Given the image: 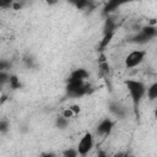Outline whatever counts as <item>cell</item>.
<instances>
[{
    "instance_id": "6da1fadb",
    "label": "cell",
    "mask_w": 157,
    "mask_h": 157,
    "mask_svg": "<svg viewBox=\"0 0 157 157\" xmlns=\"http://www.w3.org/2000/svg\"><path fill=\"white\" fill-rule=\"evenodd\" d=\"M124 85L128 90L131 104H132V110L135 114L139 113V108L141 102L144 101V98L146 97V92H147V86L145 82L140 81V80H135V78H126L124 81Z\"/></svg>"
},
{
    "instance_id": "7a4b0ae2",
    "label": "cell",
    "mask_w": 157,
    "mask_h": 157,
    "mask_svg": "<svg viewBox=\"0 0 157 157\" xmlns=\"http://www.w3.org/2000/svg\"><path fill=\"white\" fill-rule=\"evenodd\" d=\"M146 55H147V50L145 49H132L124 58V67L126 70H132L140 66L145 61Z\"/></svg>"
},
{
    "instance_id": "3957f363",
    "label": "cell",
    "mask_w": 157,
    "mask_h": 157,
    "mask_svg": "<svg viewBox=\"0 0 157 157\" xmlns=\"http://www.w3.org/2000/svg\"><path fill=\"white\" fill-rule=\"evenodd\" d=\"M93 147H94V135L90 131H86L80 137L76 150H77L80 156H86L92 151Z\"/></svg>"
},
{
    "instance_id": "277c9868",
    "label": "cell",
    "mask_w": 157,
    "mask_h": 157,
    "mask_svg": "<svg viewBox=\"0 0 157 157\" xmlns=\"http://www.w3.org/2000/svg\"><path fill=\"white\" fill-rule=\"evenodd\" d=\"M114 124H115V121L112 120L110 118H103L98 123V125L96 128V135L99 136V137H102V139L103 137H107L112 132V130L114 128Z\"/></svg>"
},
{
    "instance_id": "5b68a950",
    "label": "cell",
    "mask_w": 157,
    "mask_h": 157,
    "mask_svg": "<svg viewBox=\"0 0 157 157\" xmlns=\"http://www.w3.org/2000/svg\"><path fill=\"white\" fill-rule=\"evenodd\" d=\"M109 110L117 117V118H124L128 113V109L125 105L120 104L119 102H112L109 104Z\"/></svg>"
},
{
    "instance_id": "8992f818",
    "label": "cell",
    "mask_w": 157,
    "mask_h": 157,
    "mask_svg": "<svg viewBox=\"0 0 157 157\" xmlns=\"http://www.w3.org/2000/svg\"><path fill=\"white\" fill-rule=\"evenodd\" d=\"M90 77V74L86 69H75L74 71H71L70 76H69V80H82V81H86L88 80Z\"/></svg>"
},
{
    "instance_id": "52a82bcc",
    "label": "cell",
    "mask_w": 157,
    "mask_h": 157,
    "mask_svg": "<svg viewBox=\"0 0 157 157\" xmlns=\"http://www.w3.org/2000/svg\"><path fill=\"white\" fill-rule=\"evenodd\" d=\"M146 97H147V99L151 101V102L157 101V82H153V83H151V85L147 87Z\"/></svg>"
},
{
    "instance_id": "ba28073f",
    "label": "cell",
    "mask_w": 157,
    "mask_h": 157,
    "mask_svg": "<svg viewBox=\"0 0 157 157\" xmlns=\"http://www.w3.org/2000/svg\"><path fill=\"white\" fill-rule=\"evenodd\" d=\"M69 120L70 119H67V118H65V117H63L61 114L55 119V126L56 128H59V129H61V130H64V129H66L67 126H69Z\"/></svg>"
},
{
    "instance_id": "9c48e42d",
    "label": "cell",
    "mask_w": 157,
    "mask_h": 157,
    "mask_svg": "<svg viewBox=\"0 0 157 157\" xmlns=\"http://www.w3.org/2000/svg\"><path fill=\"white\" fill-rule=\"evenodd\" d=\"M12 90H17L21 87V82H20V78L16 76V75H10V80H9V83H7Z\"/></svg>"
},
{
    "instance_id": "30bf717a",
    "label": "cell",
    "mask_w": 157,
    "mask_h": 157,
    "mask_svg": "<svg viewBox=\"0 0 157 157\" xmlns=\"http://www.w3.org/2000/svg\"><path fill=\"white\" fill-rule=\"evenodd\" d=\"M9 129H10V123H9V120L1 119V121H0V132H1V134H6V132L9 131Z\"/></svg>"
},
{
    "instance_id": "8fae6325",
    "label": "cell",
    "mask_w": 157,
    "mask_h": 157,
    "mask_svg": "<svg viewBox=\"0 0 157 157\" xmlns=\"http://www.w3.org/2000/svg\"><path fill=\"white\" fill-rule=\"evenodd\" d=\"M63 117H65V118H67V119H71V118H74L76 114L72 112V109L70 108V107H67V108H64L63 110H61V113H60Z\"/></svg>"
},
{
    "instance_id": "7c38bea8",
    "label": "cell",
    "mask_w": 157,
    "mask_h": 157,
    "mask_svg": "<svg viewBox=\"0 0 157 157\" xmlns=\"http://www.w3.org/2000/svg\"><path fill=\"white\" fill-rule=\"evenodd\" d=\"M16 0H0V7L1 9H9V7H12V5H13V2H15Z\"/></svg>"
},
{
    "instance_id": "4fadbf2b",
    "label": "cell",
    "mask_w": 157,
    "mask_h": 157,
    "mask_svg": "<svg viewBox=\"0 0 157 157\" xmlns=\"http://www.w3.org/2000/svg\"><path fill=\"white\" fill-rule=\"evenodd\" d=\"M77 155H78L77 150H67L64 152V156H77Z\"/></svg>"
},
{
    "instance_id": "5bb4252c",
    "label": "cell",
    "mask_w": 157,
    "mask_h": 157,
    "mask_svg": "<svg viewBox=\"0 0 157 157\" xmlns=\"http://www.w3.org/2000/svg\"><path fill=\"white\" fill-rule=\"evenodd\" d=\"M71 109H72V112L75 113V114H78L80 113V105H77V104H71V105H69Z\"/></svg>"
}]
</instances>
